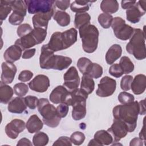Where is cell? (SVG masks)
I'll list each match as a JSON object with an SVG mask.
<instances>
[{"mask_svg": "<svg viewBox=\"0 0 146 146\" xmlns=\"http://www.w3.org/2000/svg\"><path fill=\"white\" fill-rule=\"evenodd\" d=\"M112 113L114 119L123 121L128 128V132H132L137 125L139 114V102L133 101L128 104L116 106L113 108Z\"/></svg>", "mask_w": 146, "mask_h": 146, "instance_id": "obj_1", "label": "cell"}, {"mask_svg": "<svg viewBox=\"0 0 146 146\" xmlns=\"http://www.w3.org/2000/svg\"><path fill=\"white\" fill-rule=\"evenodd\" d=\"M83 50L87 53H92L98 48L99 40L98 29L93 25L88 24L79 28Z\"/></svg>", "mask_w": 146, "mask_h": 146, "instance_id": "obj_2", "label": "cell"}, {"mask_svg": "<svg viewBox=\"0 0 146 146\" xmlns=\"http://www.w3.org/2000/svg\"><path fill=\"white\" fill-rule=\"evenodd\" d=\"M126 50L137 60H143L146 58L144 31L134 29L133 34L127 44Z\"/></svg>", "mask_w": 146, "mask_h": 146, "instance_id": "obj_3", "label": "cell"}, {"mask_svg": "<svg viewBox=\"0 0 146 146\" xmlns=\"http://www.w3.org/2000/svg\"><path fill=\"white\" fill-rule=\"evenodd\" d=\"M38 110L43 117L44 123L51 128L56 127L60 123L61 118L58 115L56 108L50 103L46 98L39 99Z\"/></svg>", "mask_w": 146, "mask_h": 146, "instance_id": "obj_4", "label": "cell"}, {"mask_svg": "<svg viewBox=\"0 0 146 146\" xmlns=\"http://www.w3.org/2000/svg\"><path fill=\"white\" fill-rule=\"evenodd\" d=\"M111 26L115 36L119 39L127 40L130 39L133 34L134 29L126 24L125 20L120 17L113 18Z\"/></svg>", "mask_w": 146, "mask_h": 146, "instance_id": "obj_5", "label": "cell"}, {"mask_svg": "<svg viewBox=\"0 0 146 146\" xmlns=\"http://www.w3.org/2000/svg\"><path fill=\"white\" fill-rule=\"evenodd\" d=\"M25 2L27 11L31 14L48 13L55 7L53 0H28Z\"/></svg>", "mask_w": 146, "mask_h": 146, "instance_id": "obj_6", "label": "cell"}, {"mask_svg": "<svg viewBox=\"0 0 146 146\" xmlns=\"http://www.w3.org/2000/svg\"><path fill=\"white\" fill-rule=\"evenodd\" d=\"M96 91V95L99 97H108L111 96L115 91L116 87V80L108 76H104L101 79Z\"/></svg>", "mask_w": 146, "mask_h": 146, "instance_id": "obj_7", "label": "cell"}, {"mask_svg": "<svg viewBox=\"0 0 146 146\" xmlns=\"http://www.w3.org/2000/svg\"><path fill=\"white\" fill-rule=\"evenodd\" d=\"M63 86L69 91L72 92L78 88L80 83V78L76 68L71 67L65 72L63 76Z\"/></svg>", "mask_w": 146, "mask_h": 146, "instance_id": "obj_8", "label": "cell"}, {"mask_svg": "<svg viewBox=\"0 0 146 146\" xmlns=\"http://www.w3.org/2000/svg\"><path fill=\"white\" fill-rule=\"evenodd\" d=\"M145 1H139L131 9L127 10L126 17L127 21L132 23H138L142 16L145 14Z\"/></svg>", "mask_w": 146, "mask_h": 146, "instance_id": "obj_9", "label": "cell"}, {"mask_svg": "<svg viewBox=\"0 0 146 146\" xmlns=\"http://www.w3.org/2000/svg\"><path fill=\"white\" fill-rule=\"evenodd\" d=\"M107 131L112 135L113 140L115 142L119 141L122 138H124L128 132L126 124L121 120L116 119H113L112 124L111 127L107 129Z\"/></svg>", "mask_w": 146, "mask_h": 146, "instance_id": "obj_10", "label": "cell"}, {"mask_svg": "<svg viewBox=\"0 0 146 146\" xmlns=\"http://www.w3.org/2000/svg\"><path fill=\"white\" fill-rule=\"evenodd\" d=\"M26 128L24 121L15 119L6 125L5 132L8 137L12 139H15L18 137L19 133L23 131Z\"/></svg>", "mask_w": 146, "mask_h": 146, "instance_id": "obj_11", "label": "cell"}, {"mask_svg": "<svg viewBox=\"0 0 146 146\" xmlns=\"http://www.w3.org/2000/svg\"><path fill=\"white\" fill-rule=\"evenodd\" d=\"M29 87L31 90L43 93L46 91L50 87V80L47 76L39 74L29 82Z\"/></svg>", "mask_w": 146, "mask_h": 146, "instance_id": "obj_12", "label": "cell"}, {"mask_svg": "<svg viewBox=\"0 0 146 146\" xmlns=\"http://www.w3.org/2000/svg\"><path fill=\"white\" fill-rule=\"evenodd\" d=\"M54 52L51 51L47 44H43L41 47L40 55L39 56V64L42 69H51L52 61L54 57Z\"/></svg>", "mask_w": 146, "mask_h": 146, "instance_id": "obj_13", "label": "cell"}, {"mask_svg": "<svg viewBox=\"0 0 146 146\" xmlns=\"http://www.w3.org/2000/svg\"><path fill=\"white\" fill-rule=\"evenodd\" d=\"M1 81L5 84H10L14 79L17 72V67L13 63L3 62L1 65Z\"/></svg>", "mask_w": 146, "mask_h": 146, "instance_id": "obj_14", "label": "cell"}, {"mask_svg": "<svg viewBox=\"0 0 146 146\" xmlns=\"http://www.w3.org/2000/svg\"><path fill=\"white\" fill-rule=\"evenodd\" d=\"M54 14V9L45 13H39L35 14L32 21L34 28H40L47 30L49 21Z\"/></svg>", "mask_w": 146, "mask_h": 146, "instance_id": "obj_15", "label": "cell"}, {"mask_svg": "<svg viewBox=\"0 0 146 146\" xmlns=\"http://www.w3.org/2000/svg\"><path fill=\"white\" fill-rule=\"evenodd\" d=\"M69 91L63 86L56 87L50 95V100L54 104L65 103Z\"/></svg>", "mask_w": 146, "mask_h": 146, "instance_id": "obj_16", "label": "cell"}, {"mask_svg": "<svg viewBox=\"0 0 146 146\" xmlns=\"http://www.w3.org/2000/svg\"><path fill=\"white\" fill-rule=\"evenodd\" d=\"M146 88V76L144 74H138L133 78L131 89L135 95L143 94Z\"/></svg>", "mask_w": 146, "mask_h": 146, "instance_id": "obj_17", "label": "cell"}, {"mask_svg": "<svg viewBox=\"0 0 146 146\" xmlns=\"http://www.w3.org/2000/svg\"><path fill=\"white\" fill-rule=\"evenodd\" d=\"M27 107L25 98L18 96L15 98L9 103L7 109L11 113H22L26 111Z\"/></svg>", "mask_w": 146, "mask_h": 146, "instance_id": "obj_18", "label": "cell"}, {"mask_svg": "<svg viewBox=\"0 0 146 146\" xmlns=\"http://www.w3.org/2000/svg\"><path fill=\"white\" fill-rule=\"evenodd\" d=\"M22 52V50L18 46L14 44L11 45L7 48L3 54V58L7 62L13 63L18 60Z\"/></svg>", "mask_w": 146, "mask_h": 146, "instance_id": "obj_19", "label": "cell"}, {"mask_svg": "<svg viewBox=\"0 0 146 146\" xmlns=\"http://www.w3.org/2000/svg\"><path fill=\"white\" fill-rule=\"evenodd\" d=\"M48 47L53 52L61 51L64 49L62 37V32L56 31L54 33L47 44Z\"/></svg>", "mask_w": 146, "mask_h": 146, "instance_id": "obj_20", "label": "cell"}, {"mask_svg": "<svg viewBox=\"0 0 146 146\" xmlns=\"http://www.w3.org/2000/svg\"><path fill=\"white\" fill-rule=\"evenodd\" d=\"M77 35L78 31L75 28H71L62 32V37L64 50L70 47L77 41Z\"/></svg>", "mask_w": 146, "mask_h": 146, "instance_id": "obj_21", "label": "cell"}, {"mask_svg": "<svg viewBox=\"0 0 146 146\" xmlns=\"http://www.w3.org/2000/svg\"><path fill=\"white\" fill-rule=\"evenodd\" d=\"M72 63L71 58L68 56L55 55L51 69L62 71L67 68Z\"/></svg>", "mask_w": 146, "mask_h": 146, "instance_id": "obj_22", "label": "cell"}, {"mask_svg": "<svg viewBox=\"0 0 146 146\" xmlns=\"http://www.w3.org/2000/svg\"><path fill=\"white\" fill-rule=\"evenodd\" d=\"M121 47L117 44L112 45L106 54V61L107 64H112L121 55Z\"/></svg>", "mask_w": 146, "mask_h": 146, "instance_id": "obj_23", "label": "cell"}, {"mask_svg": "<svg viewBox=\"0 0 146 146\" xmlns=\"http://www.w3.org/2000/svg\"><path fill=\"white\" fill-rule=\"evenodd\" d=\"M43 123L36 115H31L27 121L26 127L30 133H36L42 129Z\"/></svg>", "mask_w": 146, "mask_h": 146, "instance_id": "obj_24", "label": "cell"}, {"mask_svg": "<svg viewBox=\"0 0 146 146\" xmlns=\"http://www.w3.org/2000/svg\"><path fill=\"white\" fill-rule=\"evenodd\" d=\"M15 44L19 46L22 50H25L34 46L37 44V43L30 33V34L17 39L15 42Z\"/></svg>", "mask_w": 146, "mask_h": 146, "instance_id": "obj_25", "label": "cell"}, {"mask_svg": "<svg viewBox=\"0 0 146 146\" xmlns=\"http://www.w3.org/2000/svg\"><path fill=\"white\" fill-rule=\"evenodd\" d=\"M72 117L75 120L83 119L86 115V102H81L74 104L72 106Z\"/></svg>", "mask_w": 146, "mask_h": 146, "instance_id": "obj_26", "label": "cell"}, {"mask_svg": "<svg viewBox=\"0 0 146 146\" xmlns=\"http://www.w3.org/2000/svg\"><path fill=\"white\" fill-rule=\"evenodd\" d=\"M100 145H108L113 141L112 135L105 130L98 131L94 135V138Z\"/></svg>", "mask_w": 146, "mask_h": 146, "instance_id": "obj_27", "label": "cell"}, {"mask_svg": "<svg viewBox=\"0 0 146 146\" xmlns=\"http://www.w3.org/2000/svg\"><path fill=\"white\" fill-rule=\"evenodd\" d=\"M14 94V90L2 81L0 83V102L3 104H7L11 99Z\"/></svg>", "mask_w": 146, "mask_h": 146, "instance_id": "obj_28", "label": "cell"}, {"mask_svg": "<svg viewBox=\"0 0 146 146\" xmlns=\"http://www.w3.org/2000/svg\"><path fill=\"white\" fill-rule=\"evenodd\" d=\"M7 1V3L11 7L13 12H15L17 13H19L23 16H26L27 13V5L25 1H21V0H18V1Z\"/></svg>", "mask_w": 146, "mask_h": 146, "instance_id": "obj_29", "label": "cell"}, {"mask_svg": "<svg viewBox=\"0 0 146 146\" xmlns=\"http://www.w3.org/2000/svg\"><path fill=\"white\" fill-rule=\"evenodd\" d=\"M119 3L116 0H103L100 3V9L104 13L113 14L119 10Z\"/></svg>", "mask_w": 146, "mask_h": 146, "instance_id": "obj_30", "label": "cell"}, {"mask_svg": "<svg viewBox=\"0 0 146 146\" xmlns=\"http://www.w3.org/2000/svg\"><path fill=\"white\" fill-rule=\"evenodd\" d=\"M94 2L86 1H74L71 5L70 8L72 11L76 13H86L89 10L90 7V3Z\"/></svg>", "mask_w": 146, "mask_h": 146, "instance_id": "obj_31", "label": "cell"}, {"mask_svg": "<svg viewBox=\"0 0 146 146\" xmlns=\"http://www.w3.org/2000/svg\"><path fill=\"white\" fill-rule=\"evenodd\" d=\"M95 88V83L93 78L88 75H83L82 78L80 89L84 91L87 94H91Z\"/></svg>", "mask_w": 146, "mask_h": 146, "instance_id": "obj_32", "label": "cell"}, {"mask_svg": "<svg viewBox=\"0 0 146 146\" xmlns=\"http://www.w3.org/2000/svg\"><path fill=\"white\" fill-rule=\"evenodd\" d=\"M53 19L57 22V23L62 27L68 26L71 21L70 15L63 11H56L54 16Z\"/></svg>", "mask_w": 146, "mask_h": 146, "instance_id": "obj_33", "label": "cell"}, {"mask_svg": "<svg viewBox=\"0 0 146 146\" xmlns=\"http://www.w3.org/2000/svg\"><path fill=\"white\" fill-rule=\"evenodd\" d=\"M91 16L87 13H76L75 15L74 25L75 28L79 29V27L88 24H90Z\"/></svg>", "mask_w": 146, "mask_h": 146, "instance_id": "obj_34", "label": "cell"}, {"mask_svg": "<svg viewBox=\"0 0 146 146\" xmlns=\"http://www.w3.org/2000/svg\"><path fill=\"white\" fill-rule=\"evenodd\" d=\"M48 136L43 132H38L33 136V143L35 146H44L48 143Z\"/></svg>", "mask_w": 146, "mask_h": 146, "instance_id": "obj_35", "label": "cell"}, {"mask_svg": "<svg viewBox=\"0 0 146 146\" xmlns=\"http://www.w3.org/2000/svg\"><path fill=\"white\" fill-rule=\"evenodd\" d=\"M92 62L86 57L80 58L77 62V66L79 70L83 75H87Z\"/></svg>", "mask_w": 146, "mask_h": 146, "instance_id": "obj_36", "label": "cell"}, {"mask_svg": "<svg viewBox=\"0 0 146 146\" xmlns=\"http://www.w3.org/2000/svg\"><path fill=\"white\" fill-rule=\"evenodd\" d=\"M119 64L121 66L124 74H129L134 70L135 67L131 59L126 56H124L121 58Z\"/></svg>", "mask_w": 146, "mask_h": 146, "instance_id": "obj_37", "label": "cell"}, {"mask_svg": "<svg viewBox=\"0 0 146 146\" xmlns=\"http://www.w3.org/2000/svg\"><path fill=\"white\" fill-rule=\"evenodd\" d=\"M112 15L107 13H102L98 17V22L100 26L104 29H108L110 27L113 20Z\"/></svg>", "mask_w": 146, "mask_h": 146, "instance_id": "obj_38", "label": "cell"}, {"mask_svg": "<svg viewBox=\"0 0 146 146\" xmlns=\"http://www.w3.org/2000/svg\"><path fill=\"white\" fill-rule=\"evenodd\" d=\"M31 33L38 44L44 40L47 35V30L40 28H34Z\"/></svg>", "mask_w": 146, "mask_h": 146, "instance_id": "obj_39", "label": "cell"}, {"mask_svg": "<svg viewBox=\"0 0 146 146\" xmlns=\"http://www.w3.org/2000/svg\"><path fill=\"white\" fill-rule=\"evenodd\" d=\"M103 74V68L98 63H92L87 75L92 78L98 79L100 78Z\"/></svg>", "mask_w": 146, "mask_h": 146, "instance_id": "obj_40", "label": "cell"}, {"mask_svg": "<svg viewBox=\"0 0 146 146\" xmlns=\"http://www.w3.org/2000/svg\"><path fill=\"white\" fill-rule=\"evenodd\" d=\"M11 10V7L7 3L6 0H2L0 1V19L1 23L2 21L6 19Z\"/></svg>", "mask_w": 146, "mask_h": 146, "instance_id": "obj_41", "label": "cell"}, {"mask_svg": "<svg viewBox=\"0 0 146 146\" xmlns=\"http://www.w3.org/2000/svg\"><path fill=\"white\" fill-rule=\"evenodd\" d=\"M14 94L19 97H22L27 94L29 91V86L24 83H18L14 85Z\"/></svg>", "mask_w": 146, "mask_h": 146, "instance_id": "obj_42", "label": "cell"}, {"mask_svg": "<svg viewBox=\"0 0 146 146\" xmlns=\"http://www.w3.org/2000/svg\"><path fill=\"white\" fill-rule=\"evenodd\" d=\"M70 140L72 143H73L74 145H80L83 143L85 140V135L81 132L76 131L71 134Z\"/></svg>", "mask_w": 146, "mask_h": 146, "instance_id": "obj_43", "label": "cell"}, {"mask_svg": "<svg viewBox=\"0 0 146 146\" xmlns=\"http://www.w3.org/2000/svg\"><path fill=\"white\" fill-rule=\"evenodd\" d=\"M117 99L119 102L122 104H128L135 100V98L133 95L125 91L120 92L118 95Z\"/></svg>", "mask_w": 146, "mask_h": 146, "instance_id": "obj_44", "label": "cell"}, {"mask_svg": "<svg viewBox=\"0 0 146 146\" xmlns=\"http://www.w3.org/2000/svg\"><path fill=\"white\" fill-rule=\"evenodd\" d=\"M108 72L111 75L116 78L121 77L123 74V71L119 64L116 63L112 64L109 68Z\"/></svg>", "mask_w": 146, "mask_h": 146, "instance_id": "obj_45", "label": "cell"}, {"mask_svg": "<svg viewBox=\"0 0 146 146\" xmlns=\"http://www.w3.org/2000/svg\"><path fill=\"white\" fill-rule=\"evenodd\" d=\"M133 77L131 75H125L123 76L120 81V87L122 90L126 91L131 89Z\"/></svg>", "mask_w": 146, "mask_h": 146, "instance_id": "obj_46", "label": "cell"}, {"mask_svg": "<svg viewBox=\"0 0 146 146\" xmlns=\"http://www.w3.org/2000/svg\"><path fill=\"white\" fill-rule=\"evenodd\" d=\"M23 21H24V16L15 12H13V13L10 15L9 18V23L14 26H17L21 24V23Z\"/></svg>", "mask_w": 146, "mask_h": 146, "instance_id": "obj_47", "label": "cell"}, {"mask_svg": "<svg viewBox=\"0 0 146 146\" xmlns=\"http://www.w3.org/2000/svg\"><path fill=\"white\" fill-rule=\"evenodd\" d=\"M33 30L31 26L27 23L21 25L17 29V34L21 38L30 34Z\"/></svg>", "mask_w": 146, "mask_h": 146, "instance_id": "obj_48", "label": "cell"}, {"mask_svg": "<svg viewBox=\"0 0 146 146\" xmlns=\"http://www.w3.org/2000/svg\"><path fill=\"white\" fill-rule=\"evenodd\" d=\"M25 101L27 106L30 109L34 110L38 106L39 99L34 96L29 95L25 98Z\"/></svg>", "mask_w": 146, "mask_h": 146, "instance_id": "obj_49", "label": "cell"}, {"mask_svg": "<svg viewBox=\"0 0 146 146\" xmlns=\"http://www.w3.org/2000/svg\"><path fill=\"white\" fill-rule=\"evenodd\" d=\"M56 109L57 114L60 118L66 117L69 110L68 106L66 103H60V104L58 106Z\"/></svg>", "mask_w": 146, "mask_h": 146, "instance_id": "obj_50", "label": "cell"}, {"mask_svg": "<svg viewBox=\"0 0 146 146\" xmlns=\"http://www.w3.org/2000/svg\"><path fill=\"white\" fill-rule=\"evenodd\" d=\"M33 76V73L29 70H23L22 71L18 76V80L22 82H26L29 81Z\"/></svg>", "mask_w": 146, "mask_h": 146, "instance_id": "obj_51", "label": "cell"}, {"mask_svg": "<svg viewBox=\"0 0 146 146\" xmlns=\"http://www.w3.org/2000/svg\"><path fill=\"white\" fill-rule=\"evenodd\" d=\"M53 145H72V143L70 138L67 136H61L58 139L52 144Z\"/></svg>", "mask_w": 146, "mask_h": 146, "instance_id": "obj_52", "label": "cell"}, {"mask_svg": "<svg viewBox=\"0 0 146 146\" xmlns=\"http://www.w3.org/2000/svg\"><path fill=\"white\" fill-rule=\"evenodd\" d=\"M70 5V0H64V1H55V6L58 7L60 10V11L66 10L69 7Z\"/></svg>", "mask_w": 146, "mask_h": 146, "instance_id": "obj_53", "label": "cell"}, {"mask_svg": "<svg viewBox=\"0 0 146 146\" xmlns=\"http://www.w3.org/2000/svg\"><path fill=\"white\" fill-rule=\"evenodd\" d=\"M136 3V1H121V5L123 9L128 10L132 7Z\"/></svg>", "mask_w": 146, "mask_h": 146, "instance_id": "obj_54", "label": "cell"}, {"mask_svg": "<svg viewBox=\"0 0 146 146\" xmlns=\"http://www.w3.org/2000/svg\"><path fill=\"white\" fill-rule=\"evenodd\" d=\"M35 51H36L35 48L26 50L23 52V53L22 55V57L23 59H30V58H32L35 55Z\"/></svg>", "mask_w": 146, "mask_h": 146, "instance_id": "obj_55", "label": "cell"}, {"mask_svg": "<svg viewBox=\"0 0 146 146\" xmlns=\"http://www.w3.org/2000/svg\"><path fill=\"white\" fill-rule=\"evenodd\" d=\"M17 145H18H18L19 146H20V145H30L31 146V145H32V143L30 141V140L29 139L24 137V138H22L21 139H20L18 141Z\"/></svg>", "mask_w": 146, "mask_h": 146, "instance_id": "obj_56", "label": "cell"}, {"mask_svg": "<svg viewBox=\"0 0 146 146\" xmlns=\"http://www.w3.org/2000/svg\"><path fill=\"white\" fill-rule=\"evenodd\" d=\"M143 140H141L140 137H135L133 139L131 140L130 143H129V145L130 146H132V145H139V146H141L143 145Z\"/></svg>", "mask_w": 146, "mask_h": 146, "instance_id": "obj_57", "label": "cell"}, {"mask_svg": "<svg viewBox=\"0 0 146 146\" xmlns=\"http://www.w3.org/2000/svg\"><path fill=\"white\" fill-rule=\"evenodd\" d=\"M139 114L141 115L145 114V99L141 100L139 102Z\"/></svg>", "mask_w": 146, "mask_h": 146, "instance_id": "obj_58", "label": "cell"}, {"mask_svg": "<svg viewBox=\"0 0 146 146\" xmlns=\"http://www.w3.org/2000/svg\"><path fill=\"white\" fill-rule=\"evenodd\" d=\"M139 137L141 140H144V141H145V139H144V125L143 126V128L141 130L140 133H139Z\"/></svg>", "mask_w": 146, "mask_h": 146, "instance_id": "obj_59", "label": "cell"}, {"mask_svg": "<svg viewBox=\"0 0 146 146\" xmlns=\"http://www.w3.org/2000/svg\"><path fill=\"white\" fill-rule=\"evenodd\" d=\"M88 145L89 146V145H100L94 139H93L90 141V143H88Z\"/></svg>", "mask_w": 146, "mask_h": 146, "instance_id": "obj_60", "label": "cell"}]
</instances>
